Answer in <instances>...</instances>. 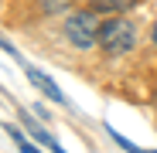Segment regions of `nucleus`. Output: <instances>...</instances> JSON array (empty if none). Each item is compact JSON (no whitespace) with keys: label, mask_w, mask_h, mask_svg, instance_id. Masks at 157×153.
Wrapping results in <instances>:
<instances>
[{"label":"nucleus","mask_w":157,"mask_h":153,"mask_svg":"<svg viewBox=\"0 0 157 153\" xmlns=\"http://www.w3.org/2000/svg\"><path fill=\"white\" fill-rule=\"evenodd\" d=\"M65 34L75 48H89L99 41V20L92 10H75L68 20H65Z\"/></svg>","instance_id":"obj_1"},{"label":"nucleus","mask_w":157,"mask_h":153,"mask_svg":"<svg viewBox=\"0 0 157 153\" xmlns=\"http://www.w3.org/2000/svg\"><path fill=\"white\" fill-rule=\"evenodd\" d=\"M21 122H24V126H28V129L34 133V140H38V143H44V146H48L51 153H65V150H62V143H58L55 136H51L48 129H41V126H38V122H34L31 116H21Z\"/></svg>","instance_id":"obj_4"},{"label":"nucleus","mask_w":157,"mask_h":153,"mask_svg":"<svg viewBox=\"0 0 157 153\" xmlns=\"http://www.w3.org/2000/svg\"><path fill=\"white\" fill-rule=\"evenodd\" d=\"M133 0H99V7H106V10H126Z\"/></svg>","instance_id":"obj_6"},{"label":"nucleus","mask_w":157,"mask_h":153,"mask_svg":"<svg viewBox=\"0 0 157 153\" xmlns=\"http://www.w3.org/2000/svg\"><path fill=\"white\" fill-rule=\"evenodd\" d=\"M24 71H28V78H31V82H34V85H38V89H41V92H44V95H48L51 102H65V95H62V89H58L55 82H51L48 75L41 71V68H34V65H24Z\"/></svg>","instance_id":"obj_3"},{"label":"nucleus","mask_w":157,"mask_h":153,"mask_svg":"<svg viewBox=\"0 0 157 153\" xmlns=\"http://www.w3.org/2000/svg\"><path fill=\"white\" fill-rule=\"evenodd\" d=\"M154 41H157V27H154Z\"/></svg>","instance_id":"obj_8"},{"label":"nucleus","mask_w":157,"mask_h":153,"mask_svg":"<svg viewBox=\"0 0 157 153\" xmlns=\"http://www.w3.org/2000/svg\"><path fill=\"white\" fill-rule=\"evenodd\" d=\"M7 133L14 136V143H17V150H21V153H38V146H34L31 140H24V136H21V129H14V126H7Z\"/></svg>","instance_id":"obj_5"},{"label":"nucleus","mask_w":157,"mask_h":153,"mask_svg":"<svg viewBox=\"0 0 157 153\" xmlns=\"http://www.w3.org/2000/svg\"><path fill=\"white\" fill-rule=\"evenodd\" d=\"M99 44L102 51H109V55H123V51L133 48V24H126V20H106L99 27Z\"/></svg>","instance_id":"obj_2"},{"label":"nucleus","mask_w":157,"mask_h":153,"mask_svg":"<svg viewBox=\"0 0 157 153\" xmlns=\"http://www.w3.org/2000/svg\"><path fill=\"white\" fill-rule=\"evenodd\" d=\"M65 4H68V0H44V7H48V10H51V7H65Z\"/></svg>","instance_id":"obj_7"}]
</instances>
